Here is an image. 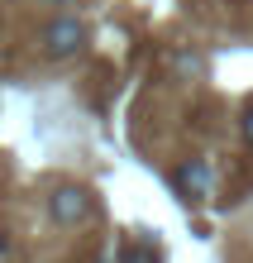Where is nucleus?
<instances>
[{
  "mask_svg": "<svg viewBox=\"0 0 253 263\" xmlns=\"http://www.w3.org/2000/svg\"><path fill=\"white\" fill-rule=\"evenodd\" d=\"M239 139H244V144L253 148V101L244 105V115H239Z\"/></svg>",
  "mask_w": 253,
  "mask_h": 263,
  "instance_id": "nucleus-5",
  "label": "nucleus"
},
{
  "mask_svg": "<svg viewBox=\"0 0 253 263\" xmlns=\"http://www.w3.org/2000/svg\"><path fill=\"white\" fill-rule=\"evenodd\" d=\"M120 263H163V258H158V244L153 239H139V244H129V249L120 254Z\"/></svg>",
  "mask_w": 253,
  "mask_h": 263,
  "instance_id": "nucleus-4",
  "label": "nucleus"
},
{
  "mask_svg": "<svg viewBox=\"0 0 253 263\" xmlns=\"http://www.w3.org/2000/svg\"><path fill=\"white\" fill-rule=\"evenodd\" d=\"M210 182H215V173H210L205 158H182L172 167V187H177V196L186 206H201V201L210 196Z\"/></svg>",
  "mask_w": 253,
  "mask_h": 263,
  "instance_id": "nucleus-3",
  "label": "nucleus"
},
{
  "mask_svg": "<svg viewBox=\"0 0 253 263\" xmlns=\"http://www.w3.org/2000/svg\"><path fill=\"white\" fill-rule=\"evenodd\" d=\"M48 5H72V0H48Z\"/></svg>",
  "mask_w": 253,
  "mask_h": 263,
  "instance_id": "nucleus-8",
  "label": "nucleus"
},
{
  "mask_svg": "<svg viewBox=\"0 0 253 263\" xmlns=\"http://www.w3.org/2000/svg\"><path fill=\"white\" fill-rule=\"evenodd\" d=\"M177 72L196 77V72H201V58H196V53H177Z\"/></svg>",
  "mask_w": 253,
  "mask_h": 263,
  "instance_id": "nucleus-6",
  "label": "nucleus"
},
{
  "mask_svg": "<svg viewBox=\"0 0 253 263\" xmlns=\"http://www.w3.org/2000/svg\"><path fill=\"white\" fill-rule=\"evenodd\" d=\"M91 211H96V196H91L82 182H57L48 192V220L62 225V230H76L91 220Z\"/></svg>",
  "mask_w": 253,
  "mask_h": 263,
  "instance_id": "nucleus-2",
  "label": "nucleus"
},
{
  "mask_svg": "<svg viewBox=\"0 0 253 263\" xmlns=\"http://www.w3.org/2000/svg\"><path fill=\"white\" fill-rule=\"evenodd\" d=\"M91 43V24L82 14H53L48 24L38 29V48L48 63H72V58H82Z\"/></svg>",
  "mask_w": 253,
  "mask_h": 263,
  "instance_id": "nucleus-1",
  "label": "nucleus"
},
{
  "mask_svg": "<svg viewBox=\"0 0 253 263\" xmlns=\"http://www.w3.org/2000/svg\"><path fill=\"white\" fill-rule=\"evenodd\" d=\"M10 249H14V244H10V235H5V230H0V263L10 258Z\"/></svg>",
  "mask_w": 253,
  "mask_h": 263,
  "instance_id": "nucleus-7",
  "label": "nucleus"
}]
</instances>
